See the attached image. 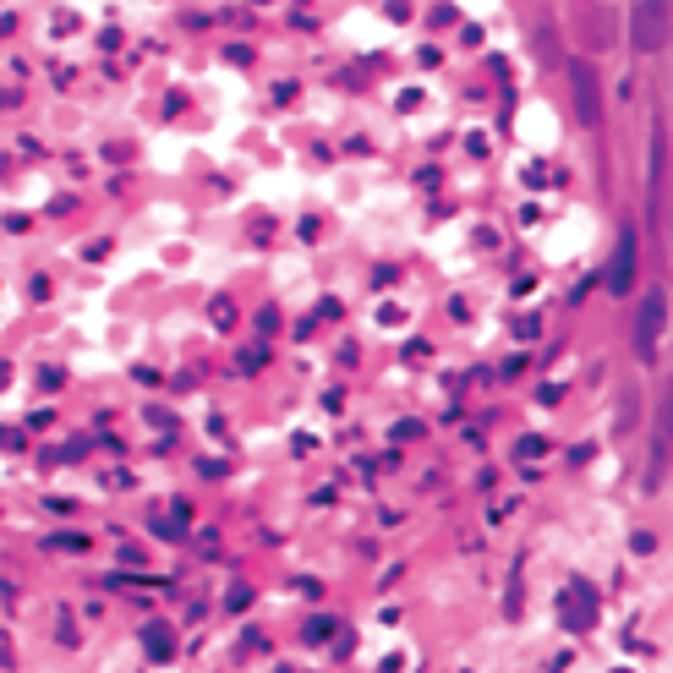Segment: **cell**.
I'll list each match as a JSON object with an SVG mask.
<instances>
[{"instance_id":"1","label":"cell","mask_w":673,"mask_h":673,"mask_svg":"<svg viewBox=\"0 0 673 673\" xmlns=\"http://www.w3.org/2000/svg\"><path fill=\"white\" fill-rule=\"evenodd\" d=\"M673 39V0H641L630 17V44L641 55L663 50V44Z\"/></svg>"},{"instance_id":"2","label":"cell","mask_w":673,"mask_h":673,"mask_svg":"<svg viewBox=\"0 0 673 673\" xmlns=\"http://www.w3.org/2000/svg\"><path fill=\"white\" fill-rule=\"evenodd\" d=\"M663 323H668V301L652 290V296L641 301V312H635V351H641V362H657V340H663Z\"/></svg>"},{"instance_id":"3","label":"cell","mask_w":673,"mask_h":673,"mask_svg":"<svg viewBox=\"0 0 673 673\" xmlns=\"http://www.w3.org/2000/svg\"><path fill=\"white\" fill-rule=\"evenodd\" d=\"M570 83H575V110L586 126H602V99H597V77L586 61H570Z\"/></svg>"},{"instance_id":"4","label":"cell","mask_w":673,"mask_h":673,"mask_svg":"<svg viewBox=\"0 0 673 673\" xmlns=\"http://www.w3.org/2000/svg\"><path fill=\"white\" fill-rule=\"evenodd\" d=\"M559 608H564V624H570V630H591V613H597V597H591V591L575 580V586L564 591V602H559Z\"/></svg>"},{"instance_id":"5","label":"cell","mask_w":673,"mask_h":673,"mask_svg":"<svg viewBox=\"0 0 673 673\" xmlns=\"http://www.w3.org/2000/svg\"><path fill=\"white\" fill-rule=\"evenodd\" d=\"M613 33H619V17H613V6H591L586 50H613Z\"/></svg>"},{"instance_id":"6","label":"cell","mask_w":673,"mask_h":673,"mask_svg":"<svg viewBox=\"0 0 673 673\" xmlns=\"http://www.w3.org/2000/svg\"><path fill=\"white\" fill-rule=\"evenodd\" d=\"M143 646H148V657H154V663H170V657H176V635H170V624L154 619L143 630Z\"/></svg>"},{"instance_id":"7","label":"cell","mask_w":673,"mask_h":673,"mask_svg":"<svg viewBox=\"0 0 673 673\" xmlns=\"http://www.w3.org/2000/svg\"><path fill=\"white\" fill-rule=\"evenodd\" d=\"M6 378H11V367H6V362H0V389H6Z\"/></svg>"},{"instance_id":"8","label":"cell","mask_w":673,"mask_h":673,"mask_svg":"<svg viewBox=\"0 0 673 673\" xmlns=\"http://www.w3.org/2000/svg\"><path fill=\"white\" fill-rule=\"evenodd\" d=\"M613 673H630V668H613Z\"/></svg>"}]
</instances>
